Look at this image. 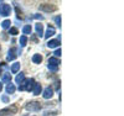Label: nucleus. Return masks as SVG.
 <instances>
[{"label":"nucleus","instance_id":"nucleus-8","mask_svg":"<svg viewBox=\"0 0 124 116\" xmlns=\"http://www.w3.org/2000/svg\"><path fill=\"white\" fill-rule=\"evenodd\" d=\"M60 45H61L60 40H50V41L47 42V47H48V48H56V47H58Z\"/></svg>","mask_w":124,"mask_h":116},{"label":"nucleus","instance_id":"nucleus-10","mask_svg":"<svg viewBox=\"0 0 124 116\" xmlns=\"http://www.w3.org/2000/svg\"><path fill=\"white\" fill-rule=\"evenodd\" d=\"M55 32H56V31H55V28L52 27V26H50L48 25V28H47V31H46V34L44 35L46 38H50V37H52L54 35H55Z\"/></svg>","mask_w":124,"mask_h":116},{"label":"nucleus","instance_id":"nucleus-11","mask_svg":"<svg viewBox=\"0 0 124 116\" xmlns=\"http://www.w3.org/2000/svg\"><path fill=\"white\" fill-rule=\"evenodd\" d=\"M41 91H42V87H41V84H35V87L32 89L34 95H40Z\"/></svg>","mask_w":124,"mask_h":116},{"label":"nucleus","instance_id":"nucleus-6","mask_svg":"<svg viewBox=\"0 0 124 116\" xmlns=\"http://www.w3.org/2000/svg\"><path fill=\"white\" fill-rule=\"evenodd\" d=\"M52 95H54V89L50 88V87H47V88L44 90L42 96H44L45 99H50V98H52Z\"/></svg>","mask_w":124,"mask_h":116},{"label":"nucleus","instance_id":"nucleus-4","mask_svg":"<svg viewBox=\"0 0 124 116\" xmlns=\"http://www.w3.org/2000/svg\"><path fill=\"white\" fill-rule=\"evenodd\" d=\"M17 111V108L15 105H11V106H8L5 109H1L0 110V116H5V115H13V114H16Z\"/></svg>","mask_w":124,"mask_h":116},{"label":"nucleus","instance_id":"nucleus-13","mask_svg":"<svg viewBox=\"0 0 124 116\" xmlns=\"http://www.w3.org/2000/svg\"><path fill=\"white\" fill-rule=\"evenodd\" d=\"M1 80H3V83H10L11 82V74L10 73H4Z\"/></svg>","mask_w":124,"mask_h":116},{"label":"nucleus","instance_id":"nucleus-3","mask_svg":"<svg viewBox=\"0 0 124 116\" xmlns=\"http://www.w3.org/2000/svg\"><path fill=\"white\" fill-rule=\"evenodd\" d=\"M25 108L29 111H39V110H41V104L39 101H30L26 104Z\"/></svg>","mask_w":124,"mask_h":116},{"label":"nucleus","instance_id":"nucleus-25","mask_svg":"<svg viewBox=\"0 0 124 116\" xmlns=\"http://www.w3.org/2000/svg\"><path fill=\"white\" fill-rule=\"evenodd\" d=\"M3 101H4V102H8V101H9L8 96H3Z\"/></svg>","mask_w":124,"mask_h":116},{"label":"nucleus","instance_id":"nucleus-27","mask_svg":"<svg viewBox=\"0 0 124 116\" xmlns=\"http://www.w3.org/2000/svg\"><path fill=\"white\" fill-rule=\"evenodd\" d=\"M1 90H3V84L0 83V93H1Z\"/></svg>","mask_w":124,"mask_h":116},{"label":"nucleus","instance_id":"nucleus-19","mask_svg":"<svg viewBox=\"0 0 124 116\" xmlns=\"http://www.w3.org/2000/svg\"><path fill=\"white\" fill-rule=\"evenodd\" d=\"M19 69H20V63L15 62L14 64L11 66V72H13V73H17V72H19Z\"/></svg>","mask_w":124,"mask_h":116},{"label":"nucleus","instance_id":"nucleus-9","mask_svg":"<svg viewBox=\"0 0 124 116\" xmlns=\"http://www.w3.org/2000/svg\"><path fill=\"white\" fill-rule=\"evenodd\" d=\"M35 30H36V34H37V36H44V25H41L40 22L39 24H36L35 25Z\"/></svg>","mask_w":124,"mask_h":116},{"label":"nucleus","instance_id":"nucleus-15","mask_svg":"<svg viewBox=\"0 0 124 116\" xmlns=\"http://www.w3.org/2000/svg\"><path fill=\"white\" fill-rule=\"evenodd\" d=\"M32 62L36 63V64H40V63L42 62V56L41 55H34L32 56Z\"/></svg>","mask_w":124,"mask_h":116},{"label":"nucleus","instance_id":"nucleus-12","mask_svg":"<svg viewBox=\"0 0 124 116\" xmlns=\"http://www.w3.org/2000/svg\"><path fill=\"white\" fill-rule=\"evenodd\" d=\"M48 64H50V66H56V67H58L60 61H58L56 57H51V58L48 59Z\"/></svg>","mask_w":124,"mask_h":116},{"label":"nucleus","instance_id":"nucleus-2","mask_svg":"<svg viewBox=\"0 0 124 116\" xmlns=\"http://www.w3.org/2000/svg\"><path fill=\"white\" fill-rule=\"evenodd\" d=\"M11 13V6L6 3L0 4V16H9Z\"/></svg>","mask_w":124,"mask_h":116},{"label":"nucleus","instance_id":"nucleus-14","mask_svg":"<svg viewBox=\"0 0 124 116\" xmlns=\"http://www.w3.org/2000/svg\"><path fill=\"white\" fill-rule=\"evenodd\" d=\"M15 91V85L14 84H11V82L8 83V85H6V93L8 94H13Z\"/></svg>","mask_w":124,"mask_h":116},{"label":"nucleus","instance_id":"nucleus-22","mask_svg":"<svg viewBox=\"0 0 124 116\" xmlns=\"http://www.w3.org/2000/svg\"><path fill=\"white\" fill-rule=\"evenodd\" d=\"M55 22H56V25L58 27H61V16H56L55 17Z\"/></svg>","mask_w":124,"mask_h":116},{"label":"nucleus","instance_id":"nucleus-20","mask_svg":"<svg viewBox=\"0 0 124 116\" xmlns=\"http://www.w3.org/2000/svg\"><path fill=\"white\" fill-rule=\"evenodd\" d=\"M26 43H27V37L26 36H21V37H20V46L25 47Z\"/></svg>","mask_w":124,"mask_h":116},{"label":"nucleus","instance_id":"nucleus-23","mask_svg":"<svg viewBox=\"0 0 124 116\" xmlns=\"http://www.w3.org/2000/svg\"><path fill=\"white\" fill-rule=\"evenodd\" d=\"M54 55H55V57H56V58H57V57H61V48H58V49H56Z\"/></svg>","mask_w":124,"mask_h":116},{"label":"nucleus","instance_id":"nucleus-1","mask_svg":"<svg viewBox=\"0 0 124 116\" xmlns=\"http://www.w3.org/2000/svg\"><path fill=\"white\" fill-rule=\"evenodd\" d=\"M35 80L34 79H24L21 85L19 87L20 90H27V91H32L34 87H35Z\"/></svg>","mask_w":124,"mask_h":116},{"label":"nucleus","instance_id":"nucleus-24","mask_svg":"<svg viewBox=\"0 0 124 116\" xmlns=\"http://www.w3.org/2000/svg\"><path fill=\"white\" fill-rule=\"evenodd\" d=\"M48 69H50V70H52V72H57L58 67H56V66H50V64H48Z\"/></svg>","mask_w":124,"mask_h":116},{"label":"nucleus","instance_id":"nucleus-16","mask_svg":"<svg viewBox=\"0 0 124 116\" xmlns=\"http://www.w3.org/2000/svg\"><path fill=\"white\" fill-rule=\"evenodd\" d=\"M24 79H25V74H24V73H20V74H17V77L15 78V82L17 84H21Z\"/></svg>","mask_w":124,"mask_h":116},{"label":"nucleus","instance_id":"nucleus-21","mask_svg":"<svg viewBox=\"0 0 124 116\" xmlns=\"http://www.w3.org/2000/svg\"><path fill=\"white\" fill-rule=\"evenodd\" d=\"M9 32H10V35L15 36V35H17V34H19V31H17V28H16V27H10Z\"/></svg>","mask_w":124,"mask_h":116},{"label":"nucleus","instance_id":"nucleus-26","mask_svg":"<svg viewBox=\"0 0 124 116\" xmlns=\"http://www.w3.org/2000/svg\"><path fill=\"white\" fill-rule=\"evenodd\" d=\"M34 17H36V19H40V20H42V19H44V16H40V15H35Z\"/></svg>","mask_w":124,"mask_h":116},{"label":"nucleus","instance_id":"nucleus-17","mask_svg":"<svg viewBox=\"0 0 124 116\" xmlns=\"http://www.w3.org/2000/svg\"><path fill=\"white\" fill-rule=\"evenodd\" d=\"M31 26L30 25H26V26H24L23 27V32H24V35H31Z\"/></svg>","mask_w":124,"mask_h":116},{"label":"nucleus","instance_id":"nucleus-7","mask_svg":"<svg viewBox=\"0 0 124 116\" xmlns=\"http://www.w3.org/2000/svg\"><path fill=\"white\" fill-rule=\"evenodd\" d=\"M16 57H17V55H16V48H11V49L8 52L6 59H8V61H14Z\"/></svg>","mask_w":124,"mask_h":116},{"label":"nucleus","instance_id":"nucleus-5","mask_svg":"<svg viewBox=\"0 0 124 116\" xmlns=\"http://www.w3.org/2000/svg\"><path fill=\"white\" fill-rule=\"evenodd\" d=\"M39 9H40V10H42V11H45V13H52V11H55L57 7H56L55 4L46 3V4H41V5L39 6Z\"/></svg>","mask_w":124,"mask_h":116},{"label":"nucleus","instance_id":"nucleus-28","mask_svg":"<svg viewBox=\"0 0 124 116\" xmlns=\"http://www.w3.org/2000/svg\"><path fill=\"white\" fill-rule=\"evenodd\" d=\"M0 74H1V66H0Z\"/></svg>","mask_w":124,"mask_h":116},{"label":"nucleus","instance_id":"nucleus-18","mask_svg":"<svg viewBox=\"0 0 124 116\" xmlns=\"http://www.w3.org/2000/svg\"><path fill=\"white\" fill-rule=\"evenodd\" d=\"M10 25H11V21H10V20H5V21H3V22H1V27L4 30L10 28Z\"/></svg>","mask_w":124,"mask_h":116}]
</instances>
